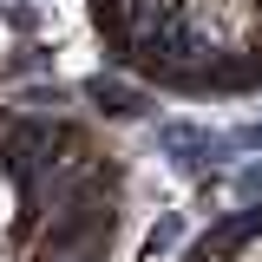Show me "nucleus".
I'll return each mask as SVG.
<instances>
[{
  "label": "nucleus",
  "mask_w": 262,
  "mask_h": 262,
  "mask_svg": "<svg viewBox=\"0 0 262 262\" xmlns=\"http://www.w3.org/2000/svg\"><path fill=\"white\" fill-rule=\"evenodd\" d=\"M13 223H20V184H13V170L0 158V236H13Z\"/></svg>",
  "instance_id": "nucleus-1"
}]
</instances>
